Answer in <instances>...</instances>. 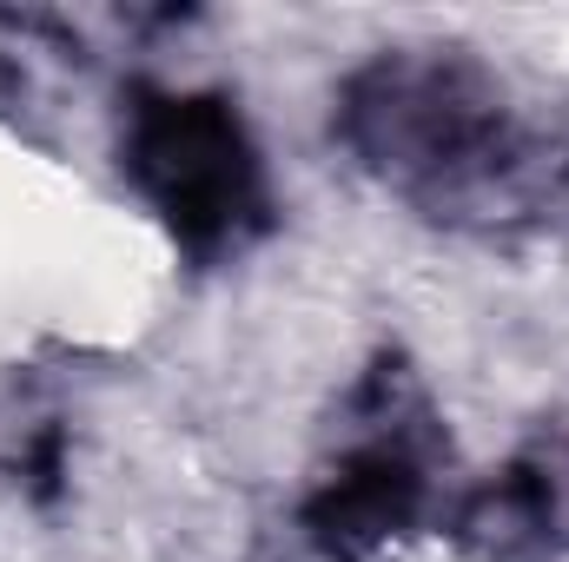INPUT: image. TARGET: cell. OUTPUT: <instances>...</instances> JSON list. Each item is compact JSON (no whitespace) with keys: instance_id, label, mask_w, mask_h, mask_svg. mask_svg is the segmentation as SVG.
<instances>
[{"instance_id":"1","label":"cell","mask_w":569,"mask_h":562,"mask_svg":"<svg viewBox=\"0 0 569 562\" xmlns=\"http://www.w3.org/2000/svg\"><path fill=\"white\" fill-rule=\"evenodd\" d=\"M338 133L411 212L457 232H537L569 219V127L457 47H398L345 80Z\"/></svg>"},{"instance_id":"2","label":"cell","mask_w":569,"mask_h":562,"mask_svg":"<svg viewBox=\"0 0 569 562\" xmlns=\"http://www.w3.org/2000/svg\"><path fill=\"white\" fill-rule=\"evenodd\" d=\"M120 152L152 219H166V232L192 252L239 245L266 212L259 152L246 145V127L232 120L226 100H192V93L140 100L127 113Z\"/></svg>"},{"instance_id":"3","label":"cell","mask_w":569,"mask_h":562,"mask_svg":"<svg viewBox=\"0 0 569 562\" xmlns=\"http://www.w3.org/2000/svg\"><path fill=\"white\" fill-rule=\"evenodd\" d=\"M450 536L477 562H557L569 556V436L523 443L503 470L463 490Z\"/></svg>"}]
</instances>
